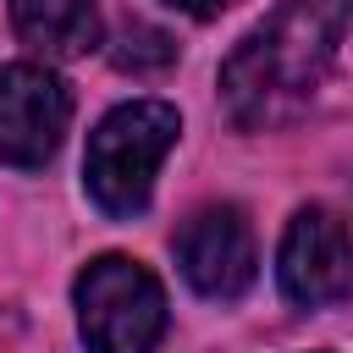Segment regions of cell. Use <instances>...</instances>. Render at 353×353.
Returning <instances> with one entry per match:
<instances>
[{
    "label": "cell",
    "mask_w": 353,
    "mask_h": 353,
    "mask_svg": "<svg viewBox=\"0 0 353 353\" xmlns=\"http://www.w3.org/2000/svg\"><path fill=\"white\" fill-rule=\"evenodd\" d=\"M171 248H176L182 281H188L199 298H210V303L243 298V292L254 287V276H259L254 232H248V221H243L237 204H204V210H193V215L176 226Z\"/></svg>",
    "instance_id": "cell-5"
},
{
    "label": "cell",
    "mask_w": 353,
    "mask_h": 353,
    "mask_svg": "<svg viewBox=\"0 0 353 353\" xmlns=\"http://www.w3.org/2000/svg\"><path fill=\"white\" fill-rule=\"evenodd\" d=\"M276 287L298 309H331L353 298V232L336 210L325 204L292 210L276 248Z\"/></svg>",
    "instance_id": "cell-4"
},
{
    "label": "cell",
    "mask_w": 353,
    "mask_h": 353,
    "mask_svg": "<svg viewBox=\"0 0 353 353\" xmlns=\"http://www.w3.org/2000/svg\"><path fill=\"white\" fill-rule=\"evenodd\" d=\"M11 28L44 61H77L99 50V0H11Z\"/></svg>",
    "instance_id": "cell-7"
},
{
    "label": "cell",
    "mask_w": 353,
    "mask_h": 353,
    "mask_svg": "<svg viewBox=\"0 0 353 353\" xmlns=\"http://www.w3.org/2000/svg\"><path fill=\"white\" fill-rule=\"evenodd\" d=\"M171 11H182V17H199V22H210V17H221V11H232L237 0H165Z\"/></svg>",
    "instance_id": "cell-9"
},
{
    "label": "cell",
    "mask_w": 353,
    "mask_h": 353,
    "mask_svg": "<svg viewBox=\"0 0 353 353\" xmlns=\"http://www.w3.org/2000/svg\"><path fill=\"white\" fill-rule=\"evenodd\" d=\"M72 303H77V331L88 353H154L171 325L160 276L132 254L88 259L72 281Z\"/></svg>",
    "instance_id": "cell-3"
},
{
    "label": "cell",
    "mask_w": 353,
    "mask_h": 353,
    "mask_svg": "<svg viewBox=\"0 0 353 353\" xmlns=\"http://www.w3.org/2000/svg\"><path fill=\"white\" fill-rule=\"evenodd\" d=\"M72 121V94L66 83L39 66V61H11L0 66V165L39 171Z\"/></svg>",
    "instance_id": "cell-6"
},
{
    "label": "cell",
    "mask_w": 353,
    "mask_h": 353,
    "mask_svg": "<svg viewBox=\"0 0 353 353\" xmlns=\"http://www.w3.org/2000/svg\"><path fill=\"white\" fill-rule=\"evenodd\" d=\"M176 132H182V116L165 99H127L105 110L83 149V188L94 210L110 221L143 215L154 199V171L171 154Z\"/></svg>",
    "instance_id": "cell-2"
},
{
    "label": "cell",
    "mask_w": 353,
    "mask_h": 353,
    "mask_svg": "<svg viewBox=\"0 0 353 353\" xmlns=\"http://www.w3.org/2000/svg\"><path fill=\"white\" fill-rule=\"evenodd\" d=\"M347 28L353 0H281L259 28H248L221 61V105L232 127H287L325 83Z\"/></svg>",
    "instance_id": "cell-1"
},
{
    "label": "cell",
    "mask_w": 353,
    "mask_h": 353,
    "mask_svg": "<svg viewBox=\"0 0 353 353\" xmlns=\"http://www.w3.org/2000/svg\"><path fill=\"white\" fill-rule=\"evenodd\" d=\"M110 61H116L121 72H160V66H171V61H176V44H171V33H160V28H143V22H132V28H127V33L116 39Z\"/></svg>",
    "instance_id": "cell-8"
}]
</instances>
